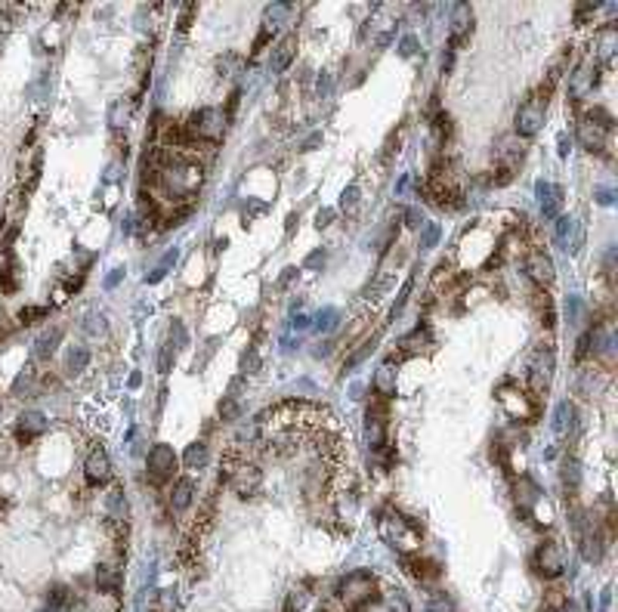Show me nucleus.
Listing matches in <instances>:
<instances>
[{
    "mask_svg": "<svg viewBox=\"0 0 618 612\" xmlns=\"http://www.w3.org/2000/svg\"><path fill=\"white\" fill-rule=\"evenodd\" d=\"M612 127H615V121L606 108H588V112L578 118L575 136L588 152H603L609 136H612Z\"/></svg>",
    "mask_w": 618,
    "mask_h": 612,
    "instance_id": "nucleus-1",
    "label": "nucleus"
},
{
    "mask_svg": "<svg viewBox=\"0 0 618 612\" xmlns=\"http://www.w3.org/2000/svg\"><path fill=\"white\" fill-rule=\"evenodd\" d=\"M337 594L347 612H362L371 600H378V582H374L371 572L359 569V572H349L347 578H340Z\"/></svg>",
    "mask_w": 618,
    "mask_h": 612,
    "instance_id": "nucleus-2",
    "label": "nucleus"
},
{
    "mask_svg": "<svg viewBox=\"0 0 618 612\" xmlns=\"http://www.w3.org/2000/svg\"><path fill=\"white\" fill-rule=\"evenodd\" d=\"M183 127L189 130V136L195 143H214V139L223 136V127H226L223 108H198V112L189 115V121Z\"/></svg>",
    "mask_w": 618,
    "mask_h": 612,
    "instance_id": "nucleus-3",
    "label": "nucleus"
},
{
    "mask_svg": "<svg viewBox=\"0 0 618 612\" xmlns=\"http://www.w3.org/2000/svg\"><path fill=\"white\" fill-rule=\"evenodd\" d=\"M553 371H557V353H553L551 346H538L532 362H529V390L535 393V396L551 390Z\"/></svg>",
    "mask_w": 618,
    "mask_h": 612,
    "instance_id": "nucleus-4",
    "label": "nucleus"
},
{
    "mask_svg": "<svg viewBox=\"0 0 618 612\" xmlns=\"http://www.w3.org/2000/svg\"><path fill=\"white\" fill-rule=\"evenodd\" d=\"M148 464V479H152L155 486H164V483H170L174 479V474H176V467H179V455L174 452V445H167V443H155L152 448H148V458H146Z\"/></svg>",
    "mask_w": 618,
    "mask_h": 612,
    "instance_id": "nucleus-5",
    "label": "nucleus"
},
{
    "mask_svg": "<svg viewBox=\"0 0 618 612\" xmlns=\"http://www.w3.org/2000/svg\"><path fill=\"white\" fill-rule=\"evenodd\" d=\"M498 402L510 417H526V421H535L538 417V396L532 390H513V386H501L498 390Z\"/></svg>",
    "mask_w": 618,
    "mask_h": 612,
    "instance_id": "nucleus-6",
    "label": "nucleus"
},
{
    "mask_svg": "<svg viewBox=\"0 0 618 612\" xmlns=\"http://www.w3.org/2000/svg\"><path fill=\"white\" fill-rule=\"evenodd\" d=\"M544 121H547V103L544 99L541 96L526 99V103L516 108V136H522V139L538 136L541 134V127H544Z\"/></svg>",
    "mask_w": 618,
    "mask_h": 612,
    "instance_id": "nucleus-7",
    "label": "nucleus"
},
{
    "mask_svg": "<svg viewBox=\"0 0 618 612\" xmlns=\"http://www.w3.org/2000/svg\"><path fill=\"white\" fill-rule=\"evenodd\" d=\"M532 569H535L541 578H547V582L560 578L562 569H566V560H562L560 545H553V541H541V545L535 547V554H532Z\"/></svg>",
    "mask_w": 618,
    "mask_h": 612,
    "instance_id": "nucleus-8",
    "label": "nucleus"
},
{
    "mask_svg": "<svg viewBox=\"0 0 618 612\" xmlns=\"http://www.w3.org/2000/svg\"><path fill=\"white\" fill-rule=\"evenodd\" d=\"M229 483H232V489L238 492V498H254V495L260 492V486H263V470L257 467V464L241 461L238 467L229 474Z\"/></svg>",
    "mask_w": 618,
    "mask_h": 612,
    "instance_id": "nucleus-9",
    "label": "nucleus"
},
{
    "mask_svg": "<svg viewBox=\"0 0 618 612\" xmlns=\"http://www.w3.org/2000/svg\"><path fill=\"white\" fill-rule=\"evenodd\" d=\"M526 275L538 285V288H551L553 278H557V269H553L551 254L541 251V247H535V251L526 257Z\"/></svg>",
    "mask_w": 618,
    "mask_h": 612,
    "instance_id": "nucleus-10",
    "label": "nucleus"
},
{
    "mask_svg": "<svg viewBox=\"0 0 618 612\" xmlns=\"http://www.w3.org/2000/svg\"><path fill=\"white\" fill-rule=\"evenodd\" d=\"M84 476L90 486H105L112 479V458L105 455V448H93L90 458L84 461Z\"/></svg>",
    "mask_w": 618,
    "mask_h": 612,
    "instance_id": "nucleus-11",
    "label": "nucleus"
},
{
    "mask_svg": "<svg viewBox=\"0 0 618 612\" xmlns=\"http://www.w3.org/2000/svg\"><path fill=\"white\" fill-rule=\"evenodd\" d=\"M294 59H297V37L294 34L278 37V44H272V53H269V68L276 74H281L291 68Z\"/></svg>",
    "mask_w": 618,
    "mask_h": 612,
    "instance_id": "nucleus-12",
    "label": "nucleus"
},
{
    "mask_svg": "<svg viewBox=\"0 0 618 612\" xmlns=\"http://www.w3.org/2000/svg\"><path fill=\"white\" fill-rule=\"evenodd\" d=\"M535 192H538V204H541V220H557L562 211V189L541 180L535 185Z\"/></svg>",
    "mask_w": 618,
    "mask_h": 612,
    "instance_id": "nucleus-13",
    "label": "nucleus"
},
{
    "mask_svg": "<svg viewBox=\"0 0 618 612\" xmlns=\"http://www.w3.org/2000/svg\"><path fill=\"white\" fill-rule=\"evenodd\" d=\"M473 34V10L467 4L455 6V15H451V46H464V41H470Z\"/></svg>",
    "mask_w": 618,
    "mask_h": 612,
    "instance_id": "nucleus-14",
    "label": "nucleus"
},
{
    "mask_svg": "<svg viewBox=\"0 0 618 612\" xmlns=\"http://www.w3.org/2000/svg\"><path fill=\"white\" fill-rule=\"evenodd\" d=\"M553 430H557V436H562V439L575 436V430H578V408H575V402L562 399L557 405V412H553Z\"/></svg>",
    "mask_w": 618,
    "mask_h": 612,
    "instance_id": "nucleus-15",
    "label": "nucleus"
},
{
    "mask_svg": "<svg viewBox=\"0 0 618 612\" xmlns=\"http://www.w3.org/2000/svg\"><path fill=\"white\" fill-rule=\"evenodd\" d=\"M46 433V417L41 412H25L15 421V439L19 443H31V439L44 436Z\"/></svg>",
    "mask_w": 618,
    "mask_h": 612,
    "instance_id": "nucleus-16",
    "label": "nucleus"
},
{
    "mask_svg": "<svg viewBox=\"0 0 618 612\" xmlns=\"http://www.w3.org/2000/svg\"><path fill=\"white\" fill-rule=\"evenodd\" d=\"M430 344H433V331H430L427 325H418L411 334H405L399 340V356H414V353L427 350Z\"/></svg>",
    "mask_w": 618,
    "mask_h": 612,
    "instance_id": "nucleus-17",
    "label": "nucleus"
},
{
    "mask_svg": "<svg viewBox=\"0 0 618 612\" xmlns=\"http://www.w3.org/2000/svg\"><path fill=\"white\" fill-rule=\"evenodd\" d=\"M405 569H408L411 575L418 578V582H433V578L442 575L439 563L424 560V556H418V554H405Z\"/></svg>",
    "mask_w": 618,
    "mask_h": 612,
    "instance_id": "nucleus-18",
    "label": "nucleus"
},
{
    "mask_svg": "<svg viewBox=\"0 0 618 612\" xmlns=\"http://www.w3.org/2000/svg\"><path fill=\"white\" fill-rule=\"evenodd\" d=\"M371 384H374V390H378V396H383V399L393 396V393H396V362L387 359L383 365H378Z\"/></svg>",
    "mask_w": 618,
    "mask_h": 612,
    "instance_id": "nucleus-19",
    "label": "nucleus"
},
{
    "mask_svg": "<svg viewBox=\"0 0 618 612\" xmlns=\"http://www.w3.org/2000/svg\"><path fill=\"white\" fill-rule=\"evenodd\" d=\"M192 498H195V483H192V479L189 476L174 479V489H170V510L183 514V510L192 504Z\"/></svg>",
    "mask_w": 618,
    "mask_h": 612,
    "instance_id": "nucleus-20",
    "label": "nucleus"
},
{
    "mask_svg": "<svg viewBox=\"0 0 618 612\" xmlns=\"http://www.w3.org/2000/svg\"><path fill=\"white\" fill-rule=\"evenodd\" d=\"M593 84H597V72H593L588 62H584V65H578L572 72V77H569V90H572L575 99H581L584 93H591Z\"/></svg>",
    "mask_w": 618,
    "mask_h": 612,
    "instance_id": "nucleus-21",
    "label": "nucleus"
},
{
    "mask_svg": "<svg viewBox=\"0 0 618 612\" xmlns=\"http://www.w3.org/2000/svg\"><path fill=\"white\" fill-rule=\"evenodd\" d=\"M615 25H606L603 31L597 34V41H593V56H597L600 65H606V62H612L615 56Z\"/></svg>",
    "mask_w": 618,
    "mask_h": 612,
    "instance_id": "nucleus-22",
    "label": "nucleus"
},
{
    "mask_svg": "<svg viewBox=\"0 0 618 612\" xmlns=\"http://www.w3.org/2000/svg\"><path fill=\"white\" fill-rule=\"evenodd\" d=\"M96 587L99 591L115 594L121 587V569L115 566V563H99L96 566Z\"/></svg>",
    "mask_w": 618,
    "mask_h": 612,
    "instance_id": "nucleus-23",
    "label": "nucleus"
},
{
    "mask_svg": "<svg viewBox=\"0 0 618 612\" xmlns=\"http://www.w3.org/2000/svg\"><path fill=\"white\" fill-rule=\"evenodd\" d=\"M207 461H210V448H207L205 439H198V443L186 445V452H183V464H186L189 470H201V467H207Z\"/></svg>",
    "mask_w": 618,
    "mask_h": 612,
    "instance_id": "nucleus-24",
    "label": "nucleus"
},
{
    "mask_svg": "<svg viewBox=\"0 0 618 612\" xmlns=\"http://www.w3.org/2000/svg\"><path fill=\"white\" fill-rule=\"evenodd\" d=\"M560 479H562V486H566L569 495L578 492V486H581V464H578V458H566V461H562Z\"/></svg>",
    "mask_w": 618,
    "mask_h": 612,
    "instance_id": "nucleus-25",
    "label": "nucleus"
},
{
    "mask_svg": "<svg viewBox=\"0 0 618 612\" xmlns=\"http://www.w3.org/2000/svg\"><path fill=\"white\" fill-rule=\"evenodd\" d=\"M105 510H108V516H112L115 523H124L127 520V510H130L127 495H124L121 489H112L108 492V498H105Z\"/></svg>",
    "mask_w": 618,
    "mask_h": 612,
    "instance_id": "nucleus-26",
    "label": "nucleus"
},
{
    "mask_svg": "<svg viewBox=\"0 0 618 612\" xmlns=\"http://www.w3.org/2000/svg\"><path fill=\"white\" fill-rule=\"evenodd\" d=\"M569 594H566V587H560V585H553V587H547L544 591V603H541V612H562L569 606Z\"/></svg>",
    "mask_w": 618,
    "mask_h": 612,
    "instance_id": "nucleus-27",
    "label": "nucleus"
},
{
    "mask_svg": "<svg viewBox=\"0 0 618 612\" xmlns=\"http://www.w3.org/2000/svg\"><path fill=\"white\" fill-rule=\"evenodd\" d=\"M72 609V591L65 585H53L46 597V612H68Z\"/></svg>",
    "mask_w": 618,
    "mask_h": 612,
    "instance_id": "nucleus-28",
    "label": "nucleus"
},
{
    "mask_svg": "<svg viewBox=\"0 0 618 612\" xmlns=\"http://www.w3.org/2000/svg\"><path fill=\"white\" fill-rule=\"evenodd\" d=\"M59 340H62V328H50V331H44V334L37 337V344H34L37 359H50V356L56 353Z\"/></svg>",
    "mask_w": 618,
    "mask_h": 612,
    "instance_id": "nucleus-29",
    "label": "nucleus"
},
{
    "mask_svg": "<svg viewBox=\"0 0 618 612\" xmlns=\"http://www.w3.org/2000/svg\"><path fill=\"white\" fill-rule=\"evenodd\" d=\"M365 439H368L371 452H383V448H387V424H383V421H368V424H365Z\"/></svg>",
    "mask_w": 618,
    "mask_h": 612,
    "instance_id": "nucleus-30",
    "label": "nucleus"
},
{
    "mask_svg": "<svg viewBox=\"0 0 618 612\" xmlns=\"http://www.w3.org/2000/svg\"><path fill=\"white\" fill-rule=\"evenodd\" d=\"M374 350H378V337H365V344L359 346V350L349 353V359L343 362V371H340V375H347V371L359 368V362H365V359H368V356H371Z\"/></svg>",
    "mask_w": 618,
    "mask_h": 612,
    "instance_id": "nucleus-31",
    "label": "nucleus"
},
{
    "mask_svg": "<svg viewBox=\"0 0 618 612\" xmlns=\"http://www.w3.org/2000/svg\"><path fill=\"white\" fill-rule=\"evenodd\" d=\"M87 362H90L87 346H72V350L65 353V371L68 375H81V371L87 368Z\"/></svg>",
    "mask_w": 618,
    "mask_h": 612,
    "instance_id": "nucleus-32",
    "label": "nucleus"
},
{
    "mask_svg": "<svg viewBox=\"0 0 618 612\" xmlns=\"http://www.w3.org/2000/svg\"><path fill=\"white\" fill-rule=\"evenodd\" d=\"M538 498H541L538 486L529 476H520V483H516V501H520V507H532Z\"/></svg>",
    "mask_w": 618,
    "mask_h": 612,
    "instance_id": "nucleus-33",
    "label": "nucleus"
},
{
    "mask_svg": "<svg viewBox=\"0 0 618 612\" xmlns=\"http://www.w3.org/2000/svg\"><path fill=\"white\" fill-rule=\"evenodd\" d=\"M130 112H133V105H130V103H124V99H118V103L112 105V112H108V124H112V130L127 127Z\"/></svg>",
    "mask_w": 618,
    "mask_h": 612,
    "instance_id": "nucleus-34",
    "label": "nucleus"
},
{
    "mask_svg": "<svg viewBox=\"0 0 618 612\" xmlns=\"http://www.w3.org/2000/svg\"><path fill=\"white\" fill-rule=\"evenodd\" d=\"M217 412H220V421H238L241 415V402L236 396H223L220 405H217Z\"/></svg>",
    "mask_w": 618,
    "mask_h": 612,
    "instance_id": "nucleus-35",
    "label": "nucleus"
},
{
    "mask_svg": "<svg viewBox=\"0 0 618 612\" xmlns=\"http://www.w3.org/2000/svg\"><path fill=\"white\" fill-rule=\"evenodd\" d=\"M337 322H340V313L334 306H328V309H322V313L316 315V319H312V328H316V331H331Z\"/></svg>",
    "mask_w": 618,
    "mask_h": 612,
    "instance_id": "nucleus-36",
    "label": "nucleus"
},
{
    "mask_svg": "<svg viewBox=\"0 0 618 612\" xmlns=\"http://www.w3.org/2000/svg\"><path fill=\"white\" fill-rule=\"evenodd\" d=\"M31 386H34V368L25 365V371H22V375L15 377L13 393H15V396H25V393H34V390H31Z\"/></svg>",
    "mask_w": 618,
    "mask_h": 612,
    "instance_id": "nucleus-37",
    "label": "nucleus"
},
{
    "mask_svg": "<svg viewBox=\"0 0 618 612\" xmlns=\"http://www.w3.org/2000/svg\"><path fill=\"white\" fill-rule=\"evenodd\" d=\"M371 325V315H356L353 322H349V328H347V334H343V340H347V346L353 344L356 337H362L365 334V328Z\"/></svg>",
    "mask_w": 618,
    "mask_h": 612,
    "instance_id": "nucleus-38",
    "label": "nucleus"
},
{
    "mask_svg": "<svg viewBox=\"0 0 618 612\" xmlns=\"http://www.w3.org/2000/svg\"><path fill=\"white\" fill-rule=\"evenodd\" d=\"M572 216H566V214H560L557 216V242L562 245V247H569V238H572Z\"/></svg>",
    "mask_w": 618,
    "mask_h": 612,
    "instance_id": "nucleus-39",
    "label": "nucleus"
},
{
    "mask_svg": "<svg viewBox=\"0 0 618 612\" xmlns=\"http://www.w3.org/2000/svg\"><path fill=\"white\" fill-rule=\"evenodd\" d=\"M291 13V4H272V6H266V25H278L285 15Z\"/></svg>",
    "mask_w": 618,
    "mask_h": 612,
    "instance_id": "nucleus-40",
    "label": "nucleus"
},
{
    "mask_svg": "<svg viewBox=\"0 0 618 612\" xmlns=\"http://www.w3.org/2000/svg\"><path fill=\"white\" fill-rule=\"evenodd\" d=\"M174 359H176V346L174 344H164L161 353H158V371H161V375H167L170 365H174Z\"/></svg>",
    "mask_w": 618,
    "mask_h": 612,
    "instance_id": "nucleus-41",
    "label": "nucleus"
},
{
    "mask_svg": "<svg viewBox=\"0 0 618 612\" xmlns=\"http://www.w3.org/2000/svg\"><path fill=\"white\" fill-rule=\"evenodd\" d=\"M44 315H46L44 306H22V309H19V322H22V325H34V322H41Z\"/></svg>",
    "mask_w": 618,
    "mask_h": 612,
    "instance_id": "nucleus-42",
    "label": "nucleus"
},
{
    "mask_svg": "<svg viewBox=\"0 0 618 612\" xmlns=\"http://www.w3.org/2000/svg\"><path fill=\"white\" fill-rule=\"evenodd\" d=\"M198 13V4H183V13H179V31H189L192 28V15Z\"/></svg>",
    "mask_w": 618,
    "mask_h": 612,
    "instance_id": "nucleus-43",
    "label": "nucleus"
},
{
    "mask_svg": "<svg viewBox=\"0 0 618 612\" xmlns=\"http://www.w3.org/2000/svg\"><path fill=\"white\" fill-rule=\"evenodd\" d=\"M436 242H439V226H436V223H427L424 235H420V247H433Z\"/></svg>",
    "mask_w": 618,
    "mask_h": 612,
    "instance_id": "nucleus-44",
    "label": "nucleus"
},
{
    "mask_svg": "<svg viewBox=\"0 0 618 612\" xmlns=\"http://www.w3.org/2000/svg\"><path fill=\"white\" fill-rule=\"evenodd\" d=\"M189 214H192V207H179L176 214H170V220H164V229H174V226H183L186 220H189Z\"/></svg>",
    "mask_w": 618,
    "mask_h": 612,
    "instance_id": "nucleus-45",
    "label": "nucleus"
},
{
    "mask_svg": "<svg viewBox=\"0 0 618 612\" xmlns=\"http://www.w3.org/2000/svg\"><path fill=\"white\" fill-rule=\"evenodd\" d=\"M591 346H593V331H584L581 337H578V346H575V356L578 359H584V356L591 353Z\"/></svg>",
    "mask_w": 618,
    "mask_h": 612,
    "instance_id": "nucleus-46",
    "label": "nucleus"
},
{
    "mask_svg": "<svg viewBox=\"0 0 618 612\" xmlns=\"http://www.w3.org/2000/svg\"><path fill=\"white\" fill-rule=\"evenodd\" d=\"M430 612H455V606H451V600L445 597V594H436V597L430 600Z\"/></svg>",
    "mask_w": 618,
    "mask_h": 612,
    "instance_id": "nucleus-47",
    "label": "nucleus"
},
{
    "mask_svg": "<svg viewBox=\"0 0 618 612\" xmlns=\"http://www.w3.org/2000/svg\"><path fill=\"white\" fill-rule=\"evenodd\" d=\"M325 260H328V254L322 251V247H316V251H312L309 257L303 260V266H309V269H322V266H325Z\"/></svg>",
    "mask_w": 618,
    "mask_h": 612,
    "instance_id": "nucleus-48",
    "label": "nucleus"
},
{
    "mask_svg": "<svg viewBox=\"0 0 618 612\" xmlns=\"http://www.w3.org/2000/svg\"><path fill=\"white\" fill-rule=\"evenodd\" d=\"M356 201H359V185H349V189H343V195H340V204H343V207H356Z\"/></svg>",
    "mask_w": 618,
    "mask_h": 612,
    "instance_id": "nucleus-49",
    "label": "nucleus"
},
{
    "mask_svg": "<svg viewBox=\"0 0 618 612\" xmlns=\"http://www.w3.org/2000/svg\"><path fill=\"white\" fill-rule=\"evenodd\" d=\"M331 220H334V211H331V207L318 211V214H316V229H328V226H331Z\"/></svg>",
    "mask_w": 618,
    "mask_h": 612,
    "instance_id": "nucleus-50",
    "label": "nucleus"
},
{
    "mask_svg": "<svg viewBox=\"0 0 618 612\" xmlns=\"http://www.w3.org/2000/svg\"><path fill=\"white\" fill-rule=\"evenodd\" d=\"M593 10H597V4H578V10H575L578 25H584V22H588V13H593Z\"/></svg>",
    "mask_w": 618,
    "mask_h": 612,
    "instance_id": "nucleus-51",
    "label": "nucleus"
},
{
    "mask_svg": "<svg viewBox=\"0 0 618 612\" xmlns=\"http://www.w3.org/2000/svg\"><path fill=\"white\" fill-rule=\"evenodd\" d=\"M405 216H408V220H405V223H408V226H411V229H418V226H424V214H420V211H418V207H408V211H405Z\"/></svg>",
    "mask_w": 618,
    "mask_h": 612,
    "instance_id": "nucleus-52",
    "label": "nucleus"
},
{
    "mask_svg": "<svg viewBox=\"0 0 618 612\" xmlns=\"http://www.w3.org/2000/svg\"><path fill=\"white\" fill-rule=\"evenodd\" d=\"M87 331H90V334H103V331H105V322L99 319V315H87Z\"/></svg>",
    "mask_w": 618,
    "mask_h": 612,
    "instance_id": "nucleus-53",
    "label": "nucleus"
},
{
    "mask_svg": "<svg viewBox=\"0 0 618 612\" xmlns=\"http://www.w3.org/2000/svg\"><path fill=\"white\" fill-rule=\"evenodd\" d=\"M414 50H418V41H414V37L408 34V37L402 41V46H399V56H411Z\"/></svg>",
    "mask_w": 618,
    "mask_h": 612,
    "instance_id": "nucleus-54",
    "label": "nucleus"
},
{
    "mask_svg": "<svg viewBox=\"0 0 618 612\" xmlns=\"http://www.w3.org/2000/svg\"><path fill=\"white\" fill-rule=\"evenodd\" d=\"M297 278V266H291V269H285V273H281V278H278V288H288V285H291Z\"/></svg>",
    "mask_w": 618,
    "mask_h": 612,
    "instance_id": "nucleus-55",
    "label": "nucleus"
},
{
    "mask_svg": "<svg viewBox=\"0 0 618 612\" xmlns=\"http://www.w3.org/2000/svg\"><path fill=\"white\" fill-rule=\"evenodd\" d=\"M241 362H245V365H241L245 371H257V353H254V350L245 353V359H241Z\"/></svg>",
    "mask_w": 618,
    "mask_h": 612,
    "instance_id": "nucleus-56",
    "label": "nucleus"
},
{
    "mask_svg": "<svg viewBox=\"0 0 618 612\" xmlns=\"http://www.w3.org/2000/svg\"><path fill=\"white\" fill-rule=\"evenodd\" d=\"M170 263H176V247H174V251H167V254H164V257H161V263H158V266L164 269V273H167V269H170Z\"/></svg>",
    "mask_w": 618,
    "mask_h": 612,
    "instance_id": "nucleus-57",
    "label": "nucleus"
},
{
    "mask_svg": "<svg viewBox=\"0 0 618 612\" xmlns=\"http://www.w3.org/2000/svg\"><path fill=\"white\" fill-rule=\"evenodd\" d=\"M318 143H322V134H312V136L307 139V145H303V149H300V152H309V149H316V145H318Z\"/></svg>",
    "mask_w": 618,
    "mask_h": 612,
    "instance_id": "nucleus-58",
    "label": "nucleus"
},
{
    "mask_svg": "<svg viewBox=\"0 0 618 612\" xmlns=\"http://www.w3.org/2000/svg\"><path fill=\"white\" fill-rule=\"evenodd\" d=\"M121 278H124V269H115V273H112V275H108V278H105V285H108V288H115V285H118V282H121Z\"/></svg>",
    "mask_w": 618,
    "mask_h": 612,
    "instance_id": "nucleus-59",
    "label": "nucleus"
},
{
    "mask_svg": "<svg viewBox=\"0 0 618 612\" xmlns=\"http://www.w3.org/2000/svg\"><path fill=\"white\" fill-rule=\"evenodd\" d=\"M597 201H600V204H612V195H609V189H600Z\"/></svg>",
    "mask_w": 618,
    "mask_h": 612,
    "instance_id": "nucleus-60",
    "label": "nucleus"
},
{
    "mask_svg": "<svg viewBox=\"0 0 618 612\" xmlns=\"http://www.w3.org/2000/svg\"><path fill=\"white\" fill-rule=\"evenodd\" d=\"M566 152H569V136H560V155L566 158Z\"/></svg>",
    "mask_w": 618,
    "mask_h": 612,
    "instance_id": "nucleus-61",
    "label": "nucleus"
},
{
    "mask_svg": "<svg viewBox=\"0 0 618 612\" xmlns=\"http://www.w3.org/2000/svg\"><path fill=\"white\" fill-rule=\"evenodd\" d=\"M562 612H575V606H572V603H569V606H566V609H562Z\"/></svg>",
    "mask_w": 618,
    "mask_h": 612,
    "instance_id": "nucleus-62",
    "label": "nucleus"
},
{
    "mask_svg": "<svg viewBox=\"0 0 618 612\" xmlns=\"http://www.w3.org/2000/svg\"><path fill=\"white\" fill-rule=\"evenodd\" d=\"M155 612H161V609H155Z\"/></svg>",
    "mask_w": 618,
    "mask_h": 612,
    "instance_id": "nucleus-63",
    "label": "nucleus"
}]
</instances>
